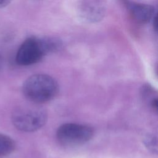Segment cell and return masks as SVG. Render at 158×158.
I'll use <instances>...</instances> for the list:
<instances>
[{"label":"cell","instance_id":"7a4b0ae2","mask_svg":"<svg viewBox=\"0 0 158 158\" xmlns=\"http://www.w3.org/2000/svg\"><path fill=\"white\" fill-rule=\"evenodd\" d=\"M58 84L51 76L35 74L23 83V93L30 102L42 104L52 99L58 93Z\"/></svg>","mask_w":158,"mask_h":158},{"label":"cell","instance_id":"3957f363","mask_svg":"<svg viewBox=\"0 0 158 158\" xmlns=\"http://www.w3.org/2000/svg\"><path fill=\"white\" fill-rule=\"evenodd\" d=\"M47 119L48 115L44 108L36 103L17 109L12 115V122L14 127L26 132L40 129L45 125Z\"/></svg>","mask_w":158,"mask_h":158},{"label":"cell","instance_id":"277c9868","mask_svg":"<svg viewBox=\"0 0 158 158\" xmlns=\"http://www.w3.org/2000/svg\"><path fill=\"white\" fill-rule=\"evenodd\" d=\"M56 136L61 144L73 147L82 145L89 141L93 136V130L86 125L67 123L59 127Z\"/></svg>","mask_w":158,"mask_h":158},{"label":"cell","instance_id":"6da1fadb","mask_svg":"<svg viewBox=\"0 0 158 158\" xmlns=\"http://www.w3.org/2000/svg\"><path fill=\"white\" fill-rule=\"evenodd\" d=\"M61 46L60 41L54 38L29 37L19 48L15 61L20 65H30L40 61L46 54L57 50Z\"/></svg>","mask_w":158,"mask_h":158},{"label":"cell","instance_id":"9c48e42d","mask_svg":"<svg viewBox=\"0 0 158 158\" xmlns=\"http://www.w3.org/2000/svg\"><path fill=\"white\" fill-rule=\"evenodd\" d=\"M12 0H0V9L8 6Z\"/></svg>","mask_w":158,"mask_h":158},{"label":"cell","instance_id":"ba28073f","mask_svg":"<svg viewBox=\"0 0 158 158\" xmlns=\"http://www.w3.org/2000/svg\"><path fill=\"white\" fill-rule=\"evenodd\" d=\"M146 146L152 151L157 152V141L156 139L152 136H149L145 139Z\"/></svg>","mask_w":158,"mask_h":158},{"label":"cell","instance_id":"30bf717a","mask_svg":"<svg viewBox=\"0 0 158 158\" xmlns=\"http://www.w3.org/2000/svg\"><path fill=\"white\" fill-rule=\"evenodd\" d=\"M1 65H2V59H1V57L0 56V69L1 68Z\"/></svg>","mask_w":158,"mask_h":158},{"label":"cell","instance_id":"5b68a950","mask_svg":"<svg viewBox=\"0 0 158 158\" xmlns=\"http://www.w3.org/2000/svg\"><path fill=\"white\" fill-rule=\"evenodd\" d=\"M105 5L102 0H83L79 7L81 17L88 22H94L104 14Z\"/></svg>","mask_w":158,"mask_h":158},{"label":"cell","instance_id":"52a82bcc","mask_svg":"<svg viewBox=\"0 0 158 158\" xmlns=\"http://www.w3.org/2000/svg\"><path fill=\"white\" fill-rule=\"evenodd\" d=\"M15 143L9 136L0 133V157L8 156L15 149Z\"/></svg>","mask_w":158,"mask_h":158},{"label":"cell","instance_id":"8992f818","mask_svg":"<svg viewBox=\"0 0 158 158\" xmlns=\"http://www.w3.org/2000/svg\"><path fill=\"white\" fill-rule=\"evenodd\" d=\"M125 4L133 19L139 23H148L156 15L154 8L151 5L136 3L128 0L125 1Z\"/></svg>","mask_w":158,"mask_h":158}]
</instances>
